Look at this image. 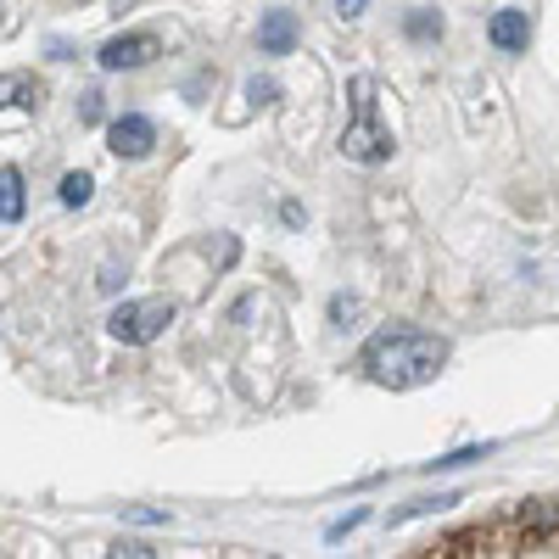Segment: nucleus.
<instances>
[{
	"instance_id": "nucleus-8",
	"label": "nucleus",
	"mask_w": 559,
	"mask_h": 559,
	"mask_svg": "<svg viewBox=\"0 0 559 559\" xmlns=\"http://www.w3.org/2000/svg\"><path fill=\"white\" fill-rule=\"evenodd\" d=\"M487 39H492V51H503V57H521L526 45H532V12H521V7H503V12H492V17H487Z\"/></svg>"
},
{
	"instance_id": "nucleus-14",
	"label": "nucleus",
	"mask_w": 559,
	"mask_h": 559,
	"mask_svg": "<svg viewBox=\"0 0 559 559\" xmlns=\"http://www.w3.org/2000/svg\"><path fill=\"white\" fill-rule=\"evenodd\" d=\"M107 118V96H102V90H84V96H79V123H102Z\"/></svg>"
},
{
	"instance_id": "nucleus-13",
	"label": "nucleus",
	"mask_w": 559,
	"mask_h": 559,
	"mask_svg": "<svg viewBox=\"0 0 559 559\" xmlns=\"http://www.w3.org/2000/svg\"><path fill=\"white\" fill-rule=\"evenodd\" d=\"M487 453H492V442H481V448H459V453H448V459L426 464V471H459V464H476V459H487Z\"/></svg>"
},
{
	"instance_id": "nucleus-3",
	"label": "nucleus",
	"mask_w": 559,
	"mask_h": 559,
	"mask_svg": "<svg viewBox=\"0 0 559 559\" xmlns=\"http://www.w3.org/2000/svg\"><path fill=\"white\" fill-rule=\"evenodd\" d=\"M347 96H353V123L342 129V140H336V152L347 157V163H364V168H381V163H392V134H386V123H381V102H376V79L369 73H353L347 79Z\"/></svg>"
},
{
	"instance_id": "nucleus-20",
	"label": "nucleus",
	"mask_w": 559,
	"mask_h": 559,
	"mask_svg": "<svg viewBox=\"0 0 559 559\" xmlns=\"http://www.w3.org/2000/svg\"><path fill=\"white\" fill-rule=\"evenodd\" d=\"M112 554H118V559H123V554H129V559H152L157 548H152V543H118Z\"/></svg>"
},
{
	"instance_id": "nucleus-19",
	"label": "nucleus",
	"mask_w": 559,
	"mask_h": 559,
	"mask_svg": "<svg viewBox=\"0 0 559 559\" xmlns=\"http://www.w3.org/2000/svg\"><path fill=\"white\" fill-rule=\"evenodd\" d=\"M129 521H134V526H163L168 509H129Z\"/></svg>"
},
{
	"instance_id": "nucleus-10",
	"label": "nucleus",
	"mask_w": 559,
	"mask_h": 559,
	"mask_svg": "<svg viewBox=\"0 0 559 559\" xmlns=\"http://www.w3.org/2000/svg\"><path fill=\"white\" fill-rule=\"evenodd\" d=\"M28 197H23V168H0V224H23Z\"/></svg>"
},
{
	"instance_id": "nucleus-18",
	"label": "nucleus",
	"mask_w": 559,
	"mask_h": 559,
	"mask_svg": "<svg viewBox=\"0 0 559 559\" xmlns=\"http://www.w3.org/2000/svg\"><path fill=\"white\" fill-rule=\"evenodd\" d=\"M280 224H286V229H302V224H308L302 202H280Z\"/></svg>"
},
{
	"instance_id": "nucleus-1",
	"label": "nucleus",
	"mask_w": 559,
	"mask_h": 559,
	"mask_svg": "<svg viewBox=\"0 0 559 559\" xmlns=\"http://www.w3.org/2000/svg\"><path fill=\"white\" fill-rule=\"evenodd\" d=\"M419 554H442V559L453 554H559V498H521L492 521L442 532Z\"/></svg>"
},
{
	"instance_id": "nucleus-12",
	"label": "nucleus",
	"mask_w": 559,
	"mask_h": 559,
	"mask_svg": "<svg viewBox=\"0 0 559 559\" xmlns=\"http://www.w3.org/2000/svg\"><path fill=\"white\" fill-rule=\"evenodd\" d=\"M57 197H62V207H90V197H96V179H90L84 168H73V174H62Z\"/></svg>"
},
{
	"instance_id": "nucleus-15",
	"label": "nucleus",
	"mask_w": 559,
	"mask_h": 559,
	"mask_svg": "<svg viewBox=\"0 0 559 559\" xmlns=\"http://www.w3.org/2000/svg\"><path fill=\"white\" fill-rule=\"evenodd\" d=\"M274 96H280V84H274V79H252V84H247V102H258V107H269Z\"/></svg>"
},
{
	"instance_id": "nucleus-4",
	"label": "nucleus",
	"mask_w": 559,
	"mask_h": 559,
	"mask_svg": "<svg viewBox=\"0 0 559 559\" xmlns=\"http://www.w3.org/2000/svg\"><path fill=\"white\" fill-rule=\"evenodd\" d=\"M174 319H179V308H174L168 297H134V302H118V308L107 313V331H112V342H123V347H152Z\"/></svg>"
},
{
	"instance_id": "nucleus-7",
	"label": "nucleus",
	"mask_w": 559,
	"mask_h": 559,
	"mask_svg": "<svg viewBox=\"0 0 559 559\" xmlns=\"http://www.w3.org/2000/svg\"><path fill=\"white\" fill-rule=\"evenodd\" d=\"M297 45H302V28H297V17L286 7H274V12L258 17V57H292Z\"/></svg>"
},
{
	"instance_id": "nucleus-11",
	"label": "nucleus",
	"mask_w": 559,
	"mask_h": 559,
	"mask_svg": "<svg viewBox=\"0 0 559 559\" xmlns=\"http://www.w3.org/2000/svg\"><path fill=\"white\" fill-rule=\"evenodd\" d=\"M442 28H448V23H442V12H431V7H419V12H408V17H403V34H408L414 45H437V39H442Z\"/></svg>"
},
{
	"instance_id": "nucleus-17",
	"label": "nucleus",
	"mask_w": 559,
	"mask_h": 559,
	"mask_svg": "<svg viewBox=\"0 0 559 559\" xmlns=\"http://www.w3.org/2000/svg\"><path fill=\"white\" fill-rule=\"evenodd\" d=\"M364 521H369V509H353V515H347V521H331V532H324V537H331V543H336V537H347V532H353V526H364Z\"/></svg>"
},
{
	"instance_id": "nucleus-16",
	"label": "nucleus",
	"mask_w": 559,
	"mask_h": 559,
	"mask_svg": "<svg viewBox=\"0 0 559 559\" xmlns=\"http://www.w3.org/2000/svg\"><path fill=\"white\" fill-rule=\"evenodd\" d=\"M331 319H336V324L358 319V297H342V292H336V297H331Z\"/></svg>"
},
{
	"instance_id": "nucleus-22",
	"label": "nucleus",
	"mask_w": 559,
	"mask_h": 559,
	"mask_svg": "<svg viewBox=\"0 0 559 559\" xmlns=\"http://www.w3.org/2000/svg\"><path fill=\"white\" fill-rule=\"evenodd\" d=\"M118 7H129V0H118Z\"/></svg>"
},
{
	"instance_id": "nucleus-6",
	"label": "nucleus",
	"mask_w": 559,
	"mask_h": 559,
	"mask_svg": "<svg viewBox=\"0 0 559 559\" xmlns=\"http://www.w3.org/2000/svg\"><path fill=\"white\" fill-rule=\"evenodd\" d=\"M152 146H157V123L146 112H123V118L107 123V152L112 157L140 163V157H152Z\"/></svg>"
},
{
	"instance_id": "nucleus-9",
	"label": "nucleus",
	"mask_w": 559,
	"mask_h": 559,
	"mask_svg": "<svg viewBox=\"0 0 559 559\" xmlns=\"http://www.w3.org/2000/svg\"><path fill=\"white\" fill-rule=\"evenodd\" d=\"M7 107L39 112V107H45V84H39L34 73H0V112H7Z\"/></svg>"
},
{
	"instance_id": "nucleus-2",
	"label": "nucleus",
	"mask_w": 559,
	"mask_h": 559,
	"mask_svg": "<svg viewBox=\"0 0 559 559\" xmlns=\"http://www.w3.org/2000/svg\"><path fill=\"white\" fill-rule=\"evenodd\" d=\"M448 364V336L431 331H414V324H392V331L369 336L358 353V369L376 386L386 392H414V386H431Z\"/></svg>"
},
{
	"instance_id": "nucleus-5",
	"label": "nucleus",
	"mask_w": 559,
	"mask_h": 559,
	"mask_svg": "<svg viewBox=\"0 0 559 559\" xmlns=\"http://www.w3.org/2000/svg\"><path fill=\"white\" fill-rule=\"evenodd\" d=\"M163 57V34L152 28H129V34H112L102 51H96V68L102 73H134V68H152Z\"/></svg>"
},
{
	"instance_id": "nucleus-21",
	"label": "nucleus",
	"mask_w": 559,
	"mask_h": 559,
	"mask_svg": "<svg viewBox=\"0 0 559 559\" xmlns=\"http://www.w3.org/2000/svg\"><path fill=\"white\" fill-rule=\"evenodd\" d=\"M364 7H369V0H336V17L353 23V17H364Z\"/></svg>"
}]
</instances>
